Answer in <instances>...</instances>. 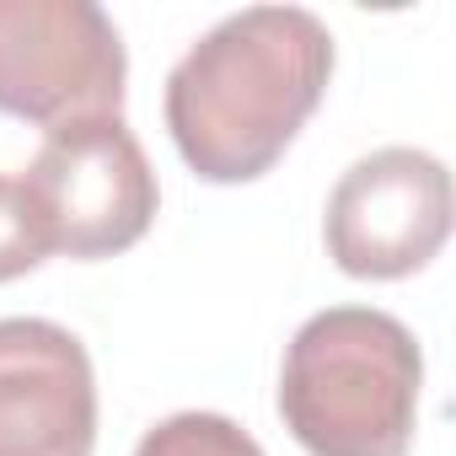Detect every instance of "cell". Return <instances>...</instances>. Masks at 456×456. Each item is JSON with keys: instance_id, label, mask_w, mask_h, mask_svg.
<instances>
[{"instance_id": "cell-1", "label": "cell", "mask_w": 456, "mask_h": 456, "mask_svg": "<svg viewBox=\"0 0 456 456\" xmlns=\"http://www.w3.org/2000/svg\"><path fill=\"white\" fill-rule=\"evenodd\" d=\"M333 76V33L301 6H248L215 22L167 76V129L204 183L264 177Z\"/></svg>"}, {"instance_id": "cell-2", "label": "cell", "mask_w": 456, "mask_h": 456, "mask_svg": "<svg viewBox=\"0 0 456 456\" xmlns=\"http://www.w3.org/2000/svg\"><path fill=\"white\" fill-rule=\"evenodd\" d=\"M424 354L370 306L317 312L285 349L280 413L312 456H403L419 424Z\"/></svg>"}, {"instance_id": "cell-3", "label": "cell", "mask_w": 456, "mask_h": 456, "mask_svg": "<svg viewBox=\"0 0 456 456\" xmlns=\"http://www.w3.org/2000/svg\"><path fill=\"white\" fill-rule=\"evenodd\" d=\"M124 38L92 0H0V113L49 134L124 108Z\"/></svg>"}, {"instance_id": "cell-4", "label": "cell", "mask_w": 456, "mask_h": 456, "mask_svg": "<svg viewBox=\"0 0 456 456\" xmlns=\"http://www.w3.org/2000/svg\"><path fill=\"white\" fill-rule=\"evenodd\" d=\"M17 183L33 199L49 253L65 258H113L134 248L151 232L161 199L156 172L124 118L54 129Z\"/></svg>"}, {"instance_id": "cell-5", "label": "cell", "mask_w": 456, "mask_h": 456, "mask_svg": "<svg viewBox=\"0 0 456 456\" xmlns=\"http://www.w3.org/2000/svg\"><path fill=\"white\" fill-rule=\"evenodd\" d=\"M451 237V172L413 145L360 156L328 199V253L354 280H403Z\"/></svg>"}, {"instance_id": "cell-6", "label": "cell", "mask_w": 456, "mask_h": 456, "mask_svg": "<svg viewBox=\"0 0 456 456\" xmlns=\"http://www.w3.org/2000/svg\"><path fill=\"white\" fill-rule=\"evenodd\" d=\"M97 381L81 338L44 317H0V456H92Z\"/></svg>"}, {"instance_id": "cell-7", "label": "cell", "mask_w": 456, "mask_h": 456, "mask_svg": "<svg viewBox=\"0 0 456 456\" xmlns=\"http://www.w3.org/2000/svg\"><path fill=\"white\" fill-rule=\"evenodd\" d=\"M134 456H264V451L225 413H199L193 408V413H172L156 429H145Z\"/></svg>"}, {"instance_id": "cell-8", "label": "cell", "mask_w": 456, "mask_h": 456, "mask_svg": "<svg viewBox=\"0 0 456 456\" xmlns=\"http://www.w3.org/2000/svg\"><path fill=\"white\" fill-rule=\"evenodd\" d=\"M44 258H49V242L33 215V199L22 193L17 177H0V285L38 269Z\"/></svg>"}]
</instances>
